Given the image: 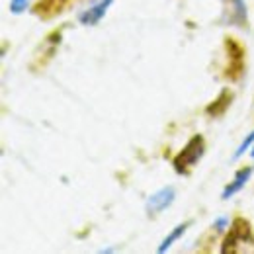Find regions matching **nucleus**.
<instances>
[{
  "mask_svg": "<svg viewBox=\"0 0 254 254\" xmlns=\"http://www.w3.org/2000/svg\"><path fill=\"white\" fill-rule=\"evenodd\" d=\"M205 153V143H203V137L201 135H193L190 141L186 143V147L174 157V170L178 174H188L190 168H193L199 159L203 157Z\"/></svg>",
  "mask_w": 254,
  "mask_h": 254,
  "instance_id": "obj_1",
  "label": "nucleus"
},
{
  "mask_svg": "<svg viewBox=\"0 0 254 254\" xmlns=\"http://www.w3.org/2000/svg\"><path fill=\"white\" fill-rule=\"evenodd\" d=\"M245 243H253V231H251V225L245 221V219H235L231 229H229V235L223 243L221 253H237L241 245Z\"/></svg>",
  "mask_w": 254,
  "mask_h": 254,
  "instance_id": "obj_2",
  "label": "nucleus"
},
{
  "mask_svg": "<svg viewBox=\"0 0 254 254\" xmlns=\"http://www.w3.org/2000/svg\"><path fill=\"white\" fill-rule=\"evenodd\" d=\"M174 197H176V191H174L172 186L160 188V190L155 191L153 195H149V199H147V211H149L151 215H157V213L164 211L166 207L172 205Z\"/></svg>",
  "mask_w": 254,
  "mask_h": 254,
  "instance_id": "obj_3",
  "label": "nucleus"
},
{
  "mask_svg": "<svg viewBox=\"0 0 254 254\" xmlns=\"http://www.w3.org/2000/svg\"><path fill=\"white\" fill-rule=\"evenodd\" d=\"M112 2H114V0H98L94 6H90L88 10H84V12L78 16V20H80L84 26H96V24L106 16V12H108V8L112 6Z\"/></svg>",
  "mask_w": 254,
  "mask_h": 254,
  "instance_id": "obj_4",
  "label": "nucleus"
},
{
  "mask_svg": "<svg viewBox=\"0 0 254 254\" xmlns=\"http://www.w3.org/2000/svg\"><path fill=\"white\" fill-rule=\"evenodd\" d=\"M253 176V168L251 166H247V168H241L237 174H235V178H233V182H229V186L223 190L221 197L223 199H229L231 195H235L237 191H241L245 188V184L249 182V178Z\"/></svg>",
  "mask_w": 254,
  "mask_h": 254,
  "instance_id": "obj_5",
  "label": "nucleus"
},
{
  "mask_svg": "<svg viewBox=\"0 0 254 254\" xmlns=\"http://www.w3.org/2000/svg\"><path fill=\"white\" fill-rule=\"evenodd\" d=\"M63 6H64V0H41V2L37 4V14L53 16V14L61 12Z\"/></svg>",
  "mask_w": 254,
  "mask_h": 254,
  "instance_id": "obj_6",
  "label": "nucleus"
},
{
  "mask_svg": "<svg viewBox=\"0 0 254 254\" xmlns=\"http://www.w3.org/2000/svg\"><path fill=\"white\" fill-rule=\"evenodd\" d=\"M186 227H188V223L174 227V231H172V233H170V235H168V237L162 241V245L159 247V253H166V251H168V249H170V247H172V245H174V243H176V241H178V239H180V237L186 233Z\"/></svg>",
  "mask_w": 254,
  "mask_h": 254,
  "instance_id": "obj_7",
  "label": "nucleus"
},
{
  "mask_svg": "<svg viewBox=\"0 0 254 254\" xmlns=\"http://www.w3.org/2000/svg\"><path fill=\"white\" fill-rule=\"evenodd\" d=\"M253 143H254V131H253V133H249V135H247V139H245V141L241 143V147L237 149V153L233 155V159H241V157L245 155V151H247V149H249V147H251Z\"/></svg>",
  "mask_w": 254,
  "mask_h": 254,
  "instance_id": "obj_8",
  "label": "nucleus"
},
{
  "mask_svg": "<svg viewBox=\"0 0 254 254\" xmlns=\"http://www.w3.org/2000/svg\"><path fill=\"white\" fill-rule=\"evenodd\" d=\"M28 8V0H12L10 2V10L14 12V14H20V12H24Z\"/></svg>",
  "mask_w": 254,
  "mask_h": 254,
  "instance_id": "obj_9",
  "label": "nucleus"
},
{
  "mask_svg": "<svg viewBox=\"0 0 254 254\" xmlns=\"http://www.w3.org/2000/svg\"><path fill=\"white\" fill-rule=\"evenodd\" d=\"M225 225H227V219H217V223H215V227H219V231H221Z\"/></svg>",
  "mask_w": 254,
  "mask_h": 254,
  "instance_id": "obj_10",
  "label": "nucleus"
},
{
  "mask_svg": "<svg viewBox=\"0 0 254 254\" xmlns=\"http://www.w3.org/2000/svg\"><path fill=\"white\" fill-rule=\"evenodd\" d=\"M251 155H253V157H254V147H253V153H251Z\"/></svg>",
  "mask_w": 254,
  "mask_h": 254,
  "instance_id": "obj_11",
  "label": "nucleus"
}]
</instances>
